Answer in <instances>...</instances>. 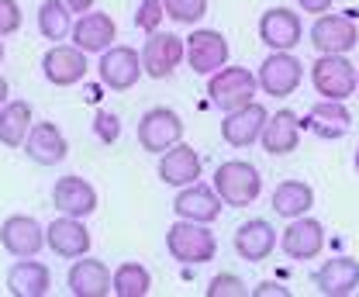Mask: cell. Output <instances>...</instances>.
Returning <instances> with one entry per match:
<instances>
[{
	"mask_svg": "<svg viewBox=\"0 0 359 297\" xmlns=\"http://www.w3.org/2000/svg\"><path fill=\"white\" fill-rule=\"evenodd\" d=\"M222 197H218V190L215 187H204V183H187V187H180L177 201H173V214L183 218V221H201V225H211V221H218V214H222Z\"/></svg>",
	"mask_w": 359,
	"mask_h": 297,
	"instance_id": "cell-15",
	"label": "cell"
},
{
	"mask_svg": "<svg viewBox=\"0 0 359 297\" xmlns=\"http://www.w3.org/2000/svg\"><path fill=\"white\" fill-rule=\"evenodd\" d=\"M183 138V118L173 107H152L138 121V145L145 152H166Z\"/></svg>",
	"mask_w": 359,
	"mask_h": 297,
	"instance_id": "cell-6",
	"label": "cell"
},
{
	"mask_svg": "<svg viewBox=\"0 0 359 297\" xmlns=\"http://www.w3.org/2000/svg\"><path fill=\"white\" fill-rule=\"evenodd\" d=\"M314 204V190L308 183H301V180H283L276 190H273V211L280 214V218H301V214H308Z\"/></svg>",
	"mask_w": 359,
	"mask_h": 297,
	"instance_id": "cell-29",
	"label": "cell"
},
{
	"mask_svg": "<svg viewBox=\"0 0 359 297\" xmlns=\"http://www.w3.org/2000/svg\"><path fill=\"white\" fill-rule=\"evenodd\" d=\"M301 125L314 131L318 138H325V142H335V138H342L353 128V114H349L346 100H321V104H314L308 111V118Z\"/></svg>",
	"mask_w": 359,
	"mask_h": 297,
	"instance_id": "cell-22",
	"label": "cell"
},
{
	"mask_svg": "<svg viewBox=\"0 0 359 297\" xmlns=\"http://www.w3.org/2000/svg\"><path fill=\"white\" fill-rule=\"evenodd\" d=\"M25 152L39 166H59L66 159L69 145H66V135L59 131V125H52V121H32L28 135H25Z\"/></svg>",
	"mask_w": 359,
	"mask_h": 297,
	"instance_id": "cell-16",
	"label": "cell"
},
{
	"mask_svg": "<svg viewBox=\"0 0 359 297\" xmlns=\"http://www.w3.org/2000/svg\"><path fill=\"white\" fill-rule=\"evenodd\" d=\"M93 135H97L104 145H114V142H118V135H121V121H118V114H114V111H97V118H93Z\"/></svg>",
	"mask_w": 359,
	"mask_h": 297,
	"instance_id": "cell-35",
	"label": "cell"
},
{
	"mask_svg": "<svg viewBox=\"0 0 359 297\" xmlns=\"http://www.w3.org/2000/svg\"><path fill=\"white\" fill-rule=\"evenodd\" d=\"M142 73H149L152 80H166L173 77V70L183 59V42H180L173 32H149V39L142 45Z\"/></svg>",
	"mask_w": 359,
	"mask_h": 297,
	"instance_id": "cell-7",
	"label": "cell"
},
{
	"mask_svg": "<svg viewBox=\"0 0 359 297\" xmlns=\"http://www.w3.org/2000/svg\"><path fill=\"white\" fill-rule=\"evenodd\" d=\"M252 294L256 297H290V291H287V287H280V284H259Z\"/></svg>",
	"mask_w": 359,
	"mask_h": 297,
	"instance_id": "cell-37",
	"label": "cell"
},
{
	"mask_svg": "<svg viewBox=\"0 0 359 297\" xmlns=\"http://www.w3.org/2000/svg\"><path fill=\"white\" fill-rule=\"evenodd\" d=\"M301 77H304V62L294 59L290 52H273L263 59L259 73H256V84L263 86V93L269 97H287L301 86Z\"/></svg>",
	"mask_w": 359,
	"mask_h": 297,
	"instance_id": "cell-10",
	"label": "cell"
},
{
	"mask_svg": "<svg viewBox=\"0 0 359 297\" xmlns=\"http://www.w3.org/2000/svg\"><path fill=\"white\" fill-rule=\"evenodd\" d=\"M28 128H32V104L28 100H7L0 107V145L21 149Z\"/></svg>",
	"mask_w": 359,
	"mask_h": 297,
	"instance_id": "cell-28",
	"label": "cell"
},
{
	"mask_svg": "<svg viewBox=\"0 0 359 297\" xmlns=\"http://www.w3.org/2000/svg\"><path fill=\"white\" fill-rule=\"evenodd\" d=\"M163 11L177 25H197L208 14V0H163Z\"/></svg>",
	"mask_w": 359,
	"mask_h": 297,
	"instance_id": "cell-32",
	"label": "cell"
},
{
	"mask_svg": "<svg viewBox=\"0 0 359 297\" xmlns=\"http://www.w3.org/2000/svg\"><path fill=\"white\" fill-rule=\"evenodd\" d=\"M159 180L177 187V190L187 187V183H194V180H201V156H197V149H190L183 138L177 145H170L163 152V159H159Z\"/></svg>",
	"mask_w": 359,
	"mask_h": 297,
	"instance_id": "cell-23",
	"label": "cell"
},
{
	"mask_svg": "<svg viewBox=\"0 0 359 297\" xmlns=\"http://www.w3.org/2000/svg\"><path fill=\"white\" fill-rule=\"evenodd\" d=\"M163 18H166V11H163V0H142L138 4V11H135V25L149 35V32H156L159 25H163Z\"/></svg>",
	"mask_w": 359,
	"mask_h": 297,
	"instance_id": "cell-33",
	"label": "cell"
},
{
	"mask_svg": "<svg viewBox=\"0 0 359 297\" xmlns=\"http://www.w3.org/2000/svg\"><path fill=\"white\" fill-rule=\"evenodd\" d=\"M52 204L59 208V214H69V218H87L97 211V190L93 183L83 176H62L55 180L52 187Z\"/></svg>",
	"mask_w": 359,
	"mask_h": 297,
	"instance_id": "cell-19",
	"label": "cell"
},
{
	"mask_svg": "<svg viewBox=\"0 0 359 297\" xmlns=\"http://www.w3.org/2000/svg\"><path fill=\"white\" fill-rule=\"evenodd\" d=\"M45 246L59 259H80L90 253V228L83 225V218H69L59 214L48 228H45Z\"/></svg>",
	"mask_w": 359,
	"mask_h": 297,
	"instance_id": "cell-13",
	"label": "cell"
},
{
	"mask_svg": "<svg viewBox=\"0 0 359 297\" xmlns=\"http://www.w3.org/2000/svg\"><path fill=\"white\" fill-rule=\"evenodd\" d=\"M0 246L14 256V259L39 256L45 246V228L32 214H11V218L0 225Z\"/></svg>",
	"mask_w": 359,
	"mask_h": 297,
	"instance_id": "cell-12",
	"label": "cell"
},
{
	"mask_svg": "<svg viewBox=\"0 0 359 297\" xmlns=\"http://www.w3.org/2000/svg\"><path fill=\"white\" fill-rule=\"evenodd\" d=\"M280 246H283L287 259H297V263L314 259V256L321 253V246H325V228H321V221H314L308 214L290 218V228L283 232Z\"/></svg>",
	"mask_w": 359,
	"mask_h": 297,
	"instance_id": "cell-20",
	"label": "cell"
},
{
	"mask_svg": "<svg viewBox=\"0 0 359 297\" xmlns=\"http://www.w3.org/2000/svg\"><path fill=\"white\" fill-rule=\"evenodd\" d=\"M301 35H304V25L287 7H269L266 14L259 18V39L273 52H290L294 45L301 42Z\"/></svg>",
	"mask_w": 359,
	"mask_h": 297,
	"instance_id": "cell-18",
	"label": "cell"
},
{
	"mask_svg": "<svg viewBox=\"0 0 359 297\" xmlns=\"http://www.w3.org/2000/svg\"><path fill=\"white\" fill-rule=\"evenodd\" d=\"M249 287L242 284V277L235 273H218L211 284H208V297H245Z\"/></svg>",
	"mask_w": 359,
	"mask_h": 297,
	"instance_id": "cell-34",
	"label": "cell"
},
{
	"mask_svg": "<svg viewBox=\"0 0 359 297\" xmlns=\"http://www.w3.org/2000/svg\"><path fill=\"white\" fill-rule=\"evenodd\" d=\"M314 284H318V294H325V297H349V294H356V287H359V263L353 259V256H335V259H328V263L318 270Z\"/></svg>",
	"mask_w": 359,
	"mask_h": 297,
	"instance_id": "cell-21",
	"label": "cell"
},
{
	"mask_svg": "<svg viewBox=\"0 0 359 297\" xmlns=\"http://www.w3.org/2000/svg\"><path fill=\"white\" fill-rule=\"evenodd\" d=\"M97 73H100V84L111 90H132L142 77V55L132 45H111L100 52Z\"/></svg>",
	"mask_w": 359,
	"mask_h": 297,
	"instance_id": "cell-8",
	"label": "cell"
},
{
	"mask_svg": "<svg viewBox=\"0 0 359 297\" xmlns=\"http://www.w3.org/2000/svg\"><path fill=\"white\" fill-rule=\"evenodd\" d=\"M87 52L83 48H76V45H62L55 42L48 52H45L42 59V73L45 80L52 86H73L80 84L83 77H87Z\"/></svg>",
	"mask_w": 359,
	"mask_h": 297,
	"instance_id": "cell-11",
	"label": "cell"
},
{
	"mask_svg": "<svg viewBox=\"0 0 359 297\" xmlns=\"http://www.w3.org/2000/svg\"><path fill=\"white\" fill-rule=\"evenodd\" d=\"M21 28V7L14 0H0V35H14Z\"/></svg>",
	"mask_w": 359,
	"mask_h": 297,
	"instance_id": "cell-36",
	"label": "cell"
},
{
	"mask_svg": "<svg viewBox=\"0 0 359 297\" xmlns=\"http://www.w3.org/2000/svg\"><path fill=\"white\" fill-rule=\"evenodd\" d=\"M48 291H52V273L35 256H28L7 270V294L11 297H45Z\"/></svg>",
	"mask_w": 359,
	"mask_h": 297,
	"instance_id": "cell-24",
	"label": "cell"
},
{
	"mask_svg": "<svg viewBox=\"0 0 359 297\" xmlns=\"http://www.w3.org/2000/svg\"><path fill=\"white\" fill-rule=\"evenodd\" d=\"M7 93H11V86H7V80H4V77H0V107H4V104H7Z\"/></svg>",
	"mask_w": 359,
	"mask_h": 297,
	"instance_id": "cell-40",
	"label": "cell"
},
{
	"mask_svg": "<svg viewBox=\"0 0 359 297\" xmlns=\"http://www.w3.org/2000/svg\"><path fill=\"white\" fill-rule=\"evenodd\" d=\"M256 90H259L256 73H249L242 66H228V62H224L218 73H211V80H208L211 104L222 107V111H235V107L256 100Z\"/></svg>",
	"mask_w": 359,
	"mask_h": 297,
	"instance_id": "cell-3",
	"label": "cell"
},
{
	"mask_svg": "<svg viewBox=\"0 0 359 297\" xmlns=\"http://www.w3.org/2000/svg\"><path fill=\"white\" fill-rule=\"evenodd\" d=\"M0 62H4V42H0Z\"/></svg>",
	"mask_w": 359,
	"mask_h": 297,
	"instance_id": "cell-41",
	"label": "cell"
},
{
	"mask_svg": "<svg viewBox=\"0 0 359 297\" xmlns=\"http://www.w3.org/2000/svg\"><path fill=\"white\" fill-rule=\"evenodd\" d=\"M266 107L249 100L235 111H224V121H222V138L231 145V149H245L252 142H259V131L266 125Z\"/></svg>",
	"mask_w": 359,
	"mask_h": 297,
	"instance_id": "cell-14",
	"label": "cell"
},
{
	"mask_svg": "<svg viewBox=\"0 0 359 297\" xmlns=\"http://www.w3.org/2000/svg\"><path fill=\"white\" fill-rule=\"evenodd\" d=\"M276 249V228L263 221V218H252L245 221L238 232H235V253L242 256L245 263H259Z\"/></svg>",
	"mask_w": 359,
	"mask_h": 297,
	"instance_id": "cell-27",
	"label": "cell"
},
{
	"mask_svg": "<svg viewBox=\"0 0 359 297\" xmlns=\"http://www.w3.org/2000/svg\"><path fill=\"white\" fill-rule=\"evenodd\" d=\"M215 190H218L222 204H228V208H249V204H256V197L263 190V176L252 163L231 159V163H222L215 170Z\"/></svg>",
	"mask_w": 359,
	"mask_h": 297,
	"instance_id": "cell-1",
	"label": "cell"
},
{
	"mask_svg": "<svg viewBox=\"0 0 359 297\" xmlns=\"http://www.w3.org/2000/svg\"><path fill=\"white\" fill-rule=\"evenodd\" d=\"M69 294L73 297H107L111 294V270L100 263V259H87L80 256L73 266H69Z\"/></svg>",
	"mask_w": 359,
	"mask_h": 297,
	"instance_id": "cell-25",
	"label": "cell"
},
{
	"mask_svg": "<svg viewBox=\"0 0 359 297\" xmlns=\"http://www.w3.org/2000/svg\"><path fill=\"white\" fill-rule=\"evenodd\" d=\"M62 4H66L73 14H83V11H90V7H93V0H62Z\"/></svg>",
	"mask_w": 359,
	"mask_h": 297,
	"instance_id": "cell-39",
	"label": "cell"
},
{
	"mask_svg": "<svg viewBox=\"0 0 359 297\" xmlns=\"http://www.w3.org/2000/svg\"><path fill=\"white\" fill-rule=\"evenodd\" d=\"M356 173H359V149H356Z\"/></svg>",
	"mask_w": 359,
	"mask_h": 297,
	"instance_id": "cell-42",
	"label": "cell"
},
{
	"mask_svg": "<svg viewBox=\"0 0 359 297\" xmlns=\"http://www.w3.org/2000/svg\"><path fill=\"white\" fill-rule=\"evenodd\" d=\"M183 55H187V62L197 77H211L228 62V42H224L222 32L197 28L183 45Z\"/></svg>",
	"mask_w": 359,
	"mask_h": 297,
	"instance_id": "cell-9",
	"label": "cell"
},
{
	"mask_svg": "<svg viewBox=\"0 0 359 297\" xmlns=\"http://www.w3.org/2000/svg\"><path fill=\"white\" fill-rule=\"evenodd\" d=\"M259 138H263V149H266L269 156H287V152H294L297 142H301V121H297V114H294V111H276V114H269L263 131H259Z\"/></svg>",
	"mask_w": 359,
	"mask_h": 297,
	"instance_id": "cell-26",
	"label": "cell"
},
{
	"mask_svg": "<svg viewBox=\"0 0 359 297\" xmlns=\"http://www.w3.org/2000/svg\"><path fill=\"white\" fill-rule=\"evenodd\" d=\"M39 32L48 42H62L73 32V11L62 0H45L39 7Z\"/></svg>",
	"mask_w": 359,
	"mask_h": 297,
	"instance_id": "cell-30",
	"label": "cell"
},
{
	"mask_svg": "<svg viewBox=\"0 0 359 297\" xmlns=\"http://www.w3.org/2000/svg\"><path fill=\"white\" fill-rule=\"evenodd\" d=\"M166 249H170V256H173L177 263L201 266V263H211V259H215L218 242H215V235L208 232V225L177 218V225L166 232Z\"/></svg>",
	"mask_w": 359,
	"mask_h": 297,
	"instance_id": "cell-2",
	"label": "cell"
},
{
	"mask_svg": "<svg viewBox=\"0 0 359 297\" xmlns=\"http://www.w3.org/2000/svg\"><path fill=\"white\" fill-rule=\"evenodd\" d=\"M311 84L325 100H349L356 93V66L346 55H318L311 66Z\"/></svg>",
	"mask_w": 359,
	"mask_h": 297,
	"instance_id": "cell-4",
	"label": "cell"
},
{
	"mask_svg": "<svg viewBox=\"0 0 359 297\" xmlns=\"http://www.w3.org/2000/svg\"><path fill=\"white\" fill-rule=\"evenodd\" d=\"M356 84H359V66H356Z\"/></svg>",
	"mask_w": 359,
	"mask_h": 297,
	"instance_id": "cell-43",
	"label": "cell"
},
{
	"mask_svg": "<svg viewBox=\"0 0 359 297\" xmlns=\"http://www.w3.org/2000/svg\"><path fill=\"white\" fill-rule=\"evenodd\" d=\"M111 291L118 297H145L152 291V277L142 263H121L111 273Z\"/></svg>",
	"mask_w": 359,
	"mask_h": 297,
	"instance_id": "cell-31",
	"label": "cell"
},
{
	"mask_svg": "<svg viewBox=\"0 0 359 297\" xmlns=\"http://www.w3.org/2000/svg\"><path fill=\"white\" fill-rule=\"evenodd\" d=\"M332 4H335V0H297V7H301V11H311L314 18H318V14H325Z\"/></svg>",
	"mask_w": 359,
	"mask_h": 297,
	"instance_id": "cell-38",
	"label": "cell"
},
{
	"mask_svg": "<svg viewBox=\"0 0 359 297\" xmlns=\"http://www.w3.org/2000/svg\"><path fill=\"white\" fill-rule=\"evenodd\" d=\"M73 45L76 48H83V52H104V48H111L114 39H118V25H114V18L111 14H104V11H83L76 21H73Z\"/></svg>",
	"mask_w": 359,
	"mask_h": 297,
	"instance_id": "cell-17",
	"label": "cell"
},
{
	"mask_svg": "<svg viewBox=\"0 0 359 297\" xmlns=\"http://www.w3.org/2000/svg\"><path fill=\"white\" fill-rule=\"evenodd\" d=\"M311 45L318 55H349L359 45V28L342 14H318L311 28Z\"/></svg>",
	"mask_w": 359,
	"mask_h": 297,
	"instance_id": "cell-5",
	"label": "cell"
}]
</instances>
